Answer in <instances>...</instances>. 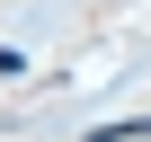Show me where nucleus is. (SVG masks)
Listing matches in <instances>:
<instances>
[{
  "instance_id": "f257e3e1",
  "label": "nucleus",
  "mask_w": 151,
  "mask_h": 142,
  "mask_svg": "<svg viewBox=\"0 0 151 142\" xmlns=\"http://www.w3.org/2000/svg\"><path fill=\"white\" fill-rule=\"evenodd\" d=\"M89 142H151V115H116V124H98Z\"/></svg>"
}]
</instances>
